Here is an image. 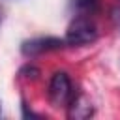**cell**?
I'll return each instance as SVG.
<instances>
[{"label":"cell","mask_w":120,"mask_h":120,"mask_svg":"<svg viewBox=\"0 0 120 120\" xmlns=\"http://www.w3.org/2000/svg\"><path fill=\"white\" fill-rule=\"evenodd\" d=\"M98 26L94 24V21H90L84 15H79L71 21V24L68 26L66 32V45L69 47H82V45H90L98 39Z\"/></svg>","instance_id":"cell-1"},{"label":"cell","mask_w":120,"mask_h":120,"mask_svg":"<svg viewBox=\"0 0 120 120\" xmlns=\"http://www.w3.org/2000/svg\"><path fill=\"white\" fill-rule=\"evenodd\" d=\"M73 86L66 71H56L49 82V99L54 107H68L73 99Z\"/></svg>","instance_id":"cell-2"},{"label":"cell","mask_w":120,"mask_h":120,"mask_svg":"<svg viewBox=\"0 0 120 120\" xmlns=\"http://www.w3.org/2000/svg\"><path fill=\"white\" fill-rule=\"evenodd\" d=\"M66 47V41L60 38H52V36H45V38H34V39H26L21 45V52L24 56H39L43 52H51V51H58Z\"/></svg>","instance_id":"cell-3"},{"label":"cell","mask_w":120,"mask_h":120,"mask_svg":"<svg viewBox=\"0 0 120 120\" xmlns=\"http://www.w3.org/2000/svg\"><path fill=\"white\" fill-rule=\"evenodd\" d=\"M68 116L69 118H88L94 114V105L84 96H73V99L68 105Z\"/></svg>","instance_id":"cell-4"},{"label":"cell","mask_w":120,"mask_h":120,"mask_svg":"<svg viewBox=\"0 0 120 120\" xmlns=\"http://www.w3.org/2000/svg\"><path fill=\"white\" fill-rule=\"evenodd\" d=\"M98 2L99 0H73V8L77 11H82V13H92L96 8H98Z\"/></svg>","instance_id":"cell-5"},{"label":"cell","mask_w":120,"mask_h":120,"mask_svg":"<svg viewBox=\"0 0 120 120\" xmlns=\"http://www.w3.org/2000/svg\"><path fill=\"white\" fill-rule=\"evenodd\" d=\"M21 73H28V75H24V77H36V75L39 73V69L34 68V66H26V68L21 69Z\"/></svg>","instance_id":"cell-6"},{"label":"cell","mask_w":120,"mask_h":120,"mask_svg":"<svg viewBox=\"0 0 120 120\" xmlns=\"http://www.w3.org/2000/svg\"><path fill=\"white\" fill-rule=\"evenodd\" d=\"M111 13H112L111 17H112V21H114V24H116V26L120 28V8H114V9L111 11Z\"/></svg>","instance_id":"cell-7"},{"label":"cell","mask_w":120,"mask_h":120,"mask_svg":"<svg viewBox=\"0 0 120 120\" xmlns=\"http://www.w3.org/2000/svg\"><path fill=\"white\" fill-rule=\"evenodd\" d=\"M2 17H4V15H2V9H0V24H2Z\"/></svg>","instance_id":"cell-8"}]
</instances>
